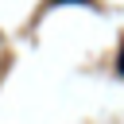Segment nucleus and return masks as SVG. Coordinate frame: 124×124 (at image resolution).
<instances>
[{"label":"nucleus","mask_w":124,"mask_h":124,"mask_svg":"<svg viewBox=\"0 0 124 124\" xmlns=\"http://www.w3.org/2000/svg\"><path fill=\"white\" fill-rule=\"evenodd\" d=\"M116 70H120V78H124V43H120V54H116Z\"/></svg>","instance_id":"1"},{"label":"nucleus","mask_w":124,"mask_h":124,"mask_svg":"<svg viewBox=\"0 0 124 124\" xmlns=\"http://www.w3.org/2000/svg\"><path fill=\"white\" fill-rule=\"evenodd\" d=\"M58 4H70V0H58ZM85 4H89V0H85Z\"/></svg>","instance_id":"2"}]
</instances>
